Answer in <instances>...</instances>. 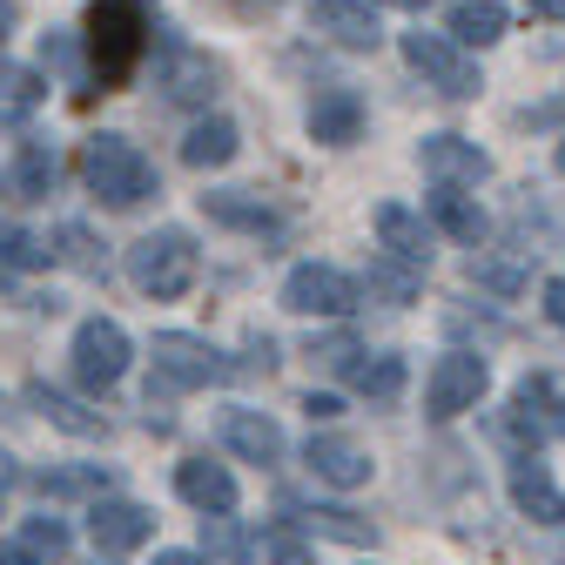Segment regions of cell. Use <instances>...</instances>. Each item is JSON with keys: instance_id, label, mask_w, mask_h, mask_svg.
I'll use <instances>...</instances> for the list:
<instances>
[{"instance_id": "1", "label": "cell", "mask_w": 565, "mask_h": 565, "mask_svg": "<svg viewBox=\"0 0 565 565\" xmlns=\"http://www.w3.org/2000/svg\"><path fill=\"white\" fill-rule=\"evenodd\" d=\"M82 182H88V195L108 202V209H141L149 195H162L156 162L141 156L128 135H88V141H82Z\"/></svg>"}, {"instance_id": "9", "label": "cell", "mask_w": 565, "mask_h": 565, "mask_svg": "<svg viewBox=\"0 0 565 565\" xmlns=\"http://www.w3.org/2000/svg\"><path fill=\"white\" fill-rule=\"evenodd\" d=\"M88 539L102 558H121V552H141L156 539V512L135 505V499H95L88 505Z\"/></svg>"}, {"instance_id": "27", "label": "cell", "mask_w": 565, "mask_h": 565, "mask_svg": "<svg viewBox=\"0 0 565 565\" xmlns=\"http://www.w3.org/2000/svg\"><path fill=\"white\" fill-rule=\"evenodd\" d=\"M54 243H61L54 256H61V263H75L82 276H108V249H102V243H95V236H88L82 223H67V230H61Z\"/></svg>"}, {"instance_id": "38", "label": "cell", "mask_w": 565, "mask_h": 565, "mask_svg": "<svg viewBox=\"0 0 565 565\" xmlns=\"http://www.w3.org/2000/svg\"><path fill=\"white\" fill-rule=\"evenodd\" d=\"M156 565H209V558L189 552V545H169V552H156Z\"/></svg>"}, {"instance_id": "33", "label": "cell", "mask_w": 565, "mask_h": 565, "mask_svg": "<svg viewBox=\"0 0 565 565\" xmlns=\"http://www.w3.org/2000/svg\"><path fill=\"white\" fill-rule=\"evenodd\" d=\"M0 102H14V108L41 102V75H34V67H14L8 54H0Z\"/></svg>"}, {"instance_id": "17", "label": "cell", "mask_w": 565, "mask_h": 565, "mask_svg": "<svg viewBox=\"0 0 565 565\" xmlns=\"http://www.w3.org/2000/svg\"><path fill=\"white\" fill-rule=\"evenodd\" d=\"M202 209H209V223L243 230V236H276V230H282V216H276V209H269L256 189H209Z\"/></svg>"}, {"instance_id": "43", "label": "cell", "mask_w": 565, "mask_h": 565, "mask_svg": "<svg viewBox=\"0 0 565 565\" xmlns=\"http://www.w3.org/2000/svg\"><path fill=\"white\" fill-rule=\"evenodd\" d=\"M558 175H565V141H558Z\"/></svg>"}, {"instance_id": "44", "label": "cell", "mask_w": 565, "mask_h": 565, "mask_svg": "<svg viewBox=\"0 0 565 565\" xmlns=\"http://www.w3.org/2000/svg\"><path fill=\"white\" fill-rule=\"evenodd\" d=\"M8 276H14V269H8V263H0V282H8Z\"/></svg>"}, {"instance_id": "8", "label": "cell", "mask_w": 565, "mask_h": 565, "mask_svg": "<svg viewBox=\"0 0 565 565\" xmlns=\"http://www.w3.org/2000/svg\"><path fill=\"white\" fill-rule=\"evenodd\" d=\"M491 391V364L478 358V350H445V358L431 364V377H424V411H431L438 424L478 411V397Z\"/></svg>"}, {"instance_id": "20", "label": "cell", "mask_w": 565, "mask_h": 565, "mask_svg": "<svg viewBox=\"0 0 565 565\" xmlns=\"http://www.w3.org/2000/svg\"><path fill=\"white\" fill-rule=\"evenodd\" d=\"M236 149H243V128H236L230 115H202V121H189V135H182V162H189V169H230Z\"/></svg>"}, {"instance_id": "18", "label": "cell", "mask_w": 565, "mask_h": 565, "mask_svg": "<svg viewBox=\"0 0 565 565\" xmlns=\"http://www.w3.org/2000/svg\"><path fill=\"white\" fill-rule=\"evenodd\" d=\"M512 505H519L532 525H565V491H558V478H552L539 458H519V465H512Z\"/></svg>"}, {"instance_id": "6", "label": "cell", "mask_w": 565, "mask_h": 565, "mask_svg": "<svg viewBox=\"0 0 565 565\" xmlns=\"http://www.w3.org/2000/svg\"><path fill=\"white\" fill-rule=\"evenodd\" d=\"M404 61H411V75H424V88H438L445 102H471L484 88L478 61L451 34H404Z\"/></svg>"}, {"instance_id": "12", "label": "cell", "mask_w": 565, "mask_h": 565, "mask_svg": "<svg viewBox=\"0 0 565 565\" xmlns=\"http://www.w3.org/2000/svg\"><path fill=\"white\" fill-rule=\"evenodd\" d=\"M223 445H230V458H243V465H282V424L269 417V411H249V404H230L223 411Z\"/></svg>"}, {"instance_id": "14", "label": "cell", "mask_w": 565, "mask_h": 565, "mask_svg": "<svg viewBox=\"0 0 565 565\" xmlns=\"http://www.w3.org/2000/svg\"><path fill=\"white\" fill-rule=\"evenodd\" d=\"M371 230H377V249H384V256L431 269V223H424L417 209H404V202H377V209H371Z\"/></svg>"}, {"instance_id": "21", "label": "cell", "mask_w": 565, "mask_h": 565, "mask_svg": "<svg viewBox=\"0 0 565 565\" xmlns=\"http://www.w3.org/2000/svg\"><path fill=\"white\" fill-rule=\"evenodd\" d=\"M28 404L54 424V431H67V438H108V417H102V411H88L82 397L54 391V384H28Z\"/></svg>"}, {"instance_id": "15", "label": "cell", "mask_w": 565, "mask_h": 565, "mask_svg": "<svg viewBox=\"0 0 565 565\" xmlns=\"http://www.w3.org/2000/svg\"><path fill=\"white\" fill-rule=\"evenodd\" d=\"M310 141H323V149H350V141H364V95L358 88H323L303 115Z\"/></svg>"}, {"instance_id": "24", "label": "cell", "mask_w": 565, "mask_h": 565, "mask_svg": "<svg viewBox=\"0 0 565 565\" xmlns=\"http://www.w3.org/2000/svg\"><path fill=\"white\" fill-rule=\"evenodd\" d=\"M404 358H397V350H377V358H358V364H350V391H358V397H371V404H397L404 397Z\"/></svg>"}, {"instance_id": "10", "label": "cell", "mask_w": 565, "mask_h": 565, "mask_svg": "<svg viewBox=\"0 0 565 565\" xmlns=\"http://www.w3.org/2000/svg\"><path fill=\"white\" fill-rule=\"evenodd\" d=\"M303 465H310L317 484H337V491H358V484H371V471H377L371 451H364L358 438H343V431H310Z\"/></svg>"}, {"instance_id": "4", "label": "cell", "mask_w": 565, "mask_h": 565, "mask_svg": "<svg viewBox=\"0 0 565 565\" xmlns=\"http://www.w3.org/2000/svg\"><path fill=\"white\" fill-rule=\"evenodd\" d=\"M149 364H156V384L162 391H209V384L230 377L223 350L209 343V337H195V330H156Z\"/></svg>"}, {"instance_id": "16", "label": "cell", "mask_w": 565, "mask_h": 565, "mask_svg": "<svg viewBox=\"0 0 565 565\" xmlns=\"http://www.w3.org/2000/svg\"><path fill=\"white\" fill-rule=\"evenodd\" d=\"M310 28L330 34L337 47H377L384 41L371 0H310Z\"/></svg>"}, {"instance_id": "25", "label": "cell", "mask_w": 565, "mask_h": 565, "mask_svg": "<svg viewBox=\"0 0 565 565\" xmlns=\"http://www.w3.org/2000/svg\"><path fill=\"white\" fill-rule=\"evenodd\" d=\"M54 175H61V169H54V149H47V141H21V149H14V169H8V189L34 202V195L54 189Z\"/></svg>"}, {"instance_id": "3", "label": "cell", "mask_w": 565, "mask_h": 565, "mask_svg": "<svg viewBox=\"0 0 565 565\" xmlns=\"http://www.w3.org/2000/svg\"><path fill=\"white\" fill-rule=\"evenodd\" d=\"M141 47H149V21H141L135 0H102V8L88 14V54H95V75L108 88L128 82V67L141 61Z\"/></svg>"}, {"instance_id": "30", "label": "cell", "mask_w": 565, "mask_h": 565, "mask_svg": "<svg viewBox=\"0 0 565 565\" xmlns=\"http://www.w3.org/2000/svg\"><path fill=\"white\" fill-rule=\"evenodd\" d=\"M0 263H8V269H47V263H54V249H47V236L0 230Z\"/></svg>"}, {"instance_id": "32", "label": "cell", "mask_w": 565, "mask_h": 565, "mask_svg": "<svg viewBox=\"0 0 565 565\" xmlns=\"http://www.w3.org/2000/svg\"><path fill=\"white\" fill-rule=\"evenodd\" d=\"M21 545L41 552V558H61V552H67V525L47 519V512H41V519H21Z\"/></svg>"}, {"instance_id": "36", "label": "cell", "mask_w": 565, "mask_h": 565, "mask_svg": "<svg viewBox=\"0 0 565 565\" xmlns=\"http://www.w3.org/2000/svg\"><path fill=\"white\" fill-rule=\"evenodd\" d=\"M539 297H545V317L565 330V276H545V290H539Z\"/></svg>"}, {"instance_id": "31", "label": "cell", "mask_w": 565, "mask_h": 565, "mask_svg": "<svg viewBox=\"0 0 565 565\" xmlns=\"http://www.w3.org/2000/svg\"><path fill=\"white\" fill-rule=\"evenodd\" d=\"M249 565H317V558H310V545L297 532H263L249 545Z\"/></svg>"}, {"instance_id": "41", "label": "cell", "mask_w": 565, "mask_h": 565, "mask_svg": "<svg viewBox=\"0 0 565 565\" xmlns=\"http://www.w3.org/2000/svg\"><path fill=\"white\" fill-rule=\"evenodd\" d=\"M384 8H404V14H424V8H431V0H384Z\"/></svg>"}, {"instance_id": "45", "label": "cell", "mask_w": 565, "mask_h": 565, "mask_svg": "<svg viewBox=\"0 0 565 565\" xmlns=\"http://www.w3.org/2000/svg\"><path fill=\"white\" fill-rule=\"evenodd\" d=\"M558 565H565V552H558Z\"/></svg>"}, {"instance_id": "13", "label": "cell", "mask_w": 565, "mask_h": 565, "mask_svg": "<svg viewBox=\"0 0 565 565\" xmlns=\"http://www.w3.org/2000/svg\"><path fill=\"white\" fill-rule=\"evenodd\" d=\"M417 162H424L431 182H451V189H478L491 175V156L478 149V141H465V135H424Z\"/></svg>"}, {"instance_id": "19", "label": "cell", "mask_w": 565, "mask_h": 565, "mask_svg": "<svg viewBox=\"0 0 565 565\" xmlns=\"http://www.w3.org/2000/svg\"><path fill=\"white\" fill-rule=\"evenodd\" d=\"M162 95L182 102V108H209V95H216V61L195 54V47H169L162 54Z\"/></svg>"}, {"instance_id": "26", "label": "cell", "mask_w": 565, "mask_h": 565, "mask_svg": "<svg viewBox=\"0 0 565 565\" xmlns=\"http://www.w3.org/2000/svg\"><path fill=\"white\" fill-rule=\"evenodd\" d=\"M41 499H108V471L95 465H61V471H34Z\"/></svg>"}, {"instance_id": "22", "label": "cell", "mask_w": 565, "mask_h": 565, "mask_svg": "<svg viewBox=\"0 0 565 565\" xmlns=\"http://www.w3.org/2000/svg\"><path fill=\"white\" fill-rule=\"evenodd\" d=\"M431 230H445L451 243H484V209H478L465 189L438 182V189H431Z\"/></svg>"}, {"instance_id": "34", "label": "cell", "mask_w": 565, "mask_h": 565, "mask_svg": "<svg viewBox=\"0 0 565 565\" xmlns=\"http://www.w3.org/2000/svg\"><path fill=\"white\" fill-rule=\"evenodd\" d=\"M310 358H317V364H330V371H350V364H358V358H364V350H358V343H350V337H323V343L310 337Z\"/></svg>"}, {"instance_id": "2", "label": "cell", "mask_w": 565, "mask_h": 565, "mask_svg": "<svg viewBox=\"0 0 565 565\" xmlns=\"http://www.w3.org/2000/svg\"><path fill=\"white\" fill-rule=\"evenodd\" d=\"M195 276H202V249L189 230H149L128 249V282L149 303H182L195 290Z\"/></svg>"}, {"instance_id": "37", "label": "cell", "mask_w": 565, "mask_h": 565, "mask_svg": "<svg viewBox=\"0 0 565 565\" xmlns=\"http://www.w3.org/2000/svg\"><path fill=\"white\" fill-rule=\"evenodd\" d=\"M0 565H47V558H41V552H28V545L14 539V545H0Z\"/></svg>"}, {"instance_id": "29", "label": "cell", "mask_w": 565, "mask_h": 565, "mask_svg": "<svg viewBox=\"0 0 565 565\" xmlns=\"http://www.w3.org/2000/svg\"><path fill=\"white\" fill-rule=\"evenodd\" d=\"M310 525H317L323 539H337V545H371V539H377V532H371V519L343 512V505H317V512H310Z\"/></svg>"}, {"instance_id": "40", "label": "cell", "mask_w": 565, "mask_h": 565, "mask_svg": "<svg viewBox=\"0 0 565 565\" xmlns=\"http://www.w3.org/2000/svg\"><path fill=\"white\" fill-rule=\"evenodd\" d=\"M525 8H532L539 21H565V0H525Z\"/></svg>"}, {"instance_id": "28", "label": "cell", "mask_w": 565, "mask_h": 565, "mask_svg": "<svg viewBox=\"0 0 565 565\" xmlns=\"http://www.w3.org/2000/svg\"><path fill=\"white\" fill-rule=\"evenodd\" d=\"M417 263H397V256H384L377 269H371V297H384V303H411L417 297Z\"/></svg>"}, {"instance_id": "42", "label": "cell", "mask_w": 565, "mask_h": 565, "mask_svg": "<svg viewBox=\"0 0 565 565\" xmlns=\"http://www.w3.org/2000/svg\"><path fill=\"white\" fill-rule=\"evenodd\" d=\"M8 478H14V465H8V451H0V484H8Z\"/></svg>"}, {"instance_id": "35", "label": "cell", "mask_w": 565, "mask_h": 565, "mask_svg": "<svg viewBox=\"0 0 565 565\" xmlns=\"http://www.w3.org/2000/svg\"><path fill=\"white\" fill-rule=\"evenodd\" d=\"M471 276L484 282V290H499V297H512V290H519V282H525L519 269H491V263H471Z\"/></svg>"}, {"instance_id": "5", "label": "cell", "mask_w": 565, "mask_h": 565, "mask_svg": "<svg viewBox=\"0 0 565 565\" xmlns=\"http://www.w3.org/2000/svg\"><path fill=\"white\" fill-rule=\"evenodd\" d=\"M290 317H350L364 303V282L337 269V263H297L290 276H282V297H276Z\"/></svg>"}, {"instance_id": "7", "label": "cell", "mask_w": 565, "mask_h": 565, "mask_svg": "<svg viewBox=\"0 0 565 565\" xmlns=\"http://www.w3.org/2000/svg\"><path fill=\"white\" fill-rule=\"evenodd\" d=\"M67 358H75V384L82 391H115L135 364V343L115 317H88L75 323V343H67Z\"/></svg>"}, {"instance_id": "23", "label": "cell", "mask_w": 565, "mask_h": 565, "mask_svg": "<svg viewBox=\"0 0 565 565\" xmlns=\"http://www.w3.org/2000/svg\"><path fill=\"white\" fill-rule=\"evenodd\" d=\"M505 28H512V14L499 8V0H458L451 21H445V34H451V41H465V47H491V41H505Z\"/></svg>"}, {"instance_id": "39", "label": "cell", "mask_w": 565, "mask_h": 565, "mask_svg": "<svg viewBox=\"0 0 565 565\" xmlns=\"http://www.w3.org/2000/svg\"><path fill=\"white\" fill-rule=\"evenodd\" d=\"M303 411H310V424H317V417H337V397H323V391H310V397H303Z\"/></svg>"}, {"instance_id": "11", "label": "cell", "mask_w": 565, "mask_h": 565, "mask_svg": "<svg viewBox=\"0 0 565 565\" xmlns=\"http://www.w3.org/2000/svg\"><path fill=\"white\" fill-rule=\"evenodd\" d=\"M175 491H182V505H195L202 519H230V512L243 505L236 471L216 465V458H182V465H175Z\"/></svg>"}]
</instances>
